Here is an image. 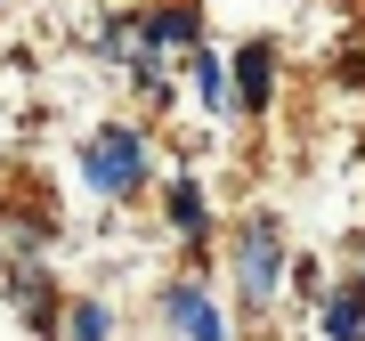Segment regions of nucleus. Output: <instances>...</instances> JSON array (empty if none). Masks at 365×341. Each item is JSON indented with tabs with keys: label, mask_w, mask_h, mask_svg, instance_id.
<instances>
[{
	"label": "nucleus",
	"mask_w": 365,
	"mask_h": 341,
	"mask_svg": "<svg viewBox=\"0 0 365 341\" xmlns=\"http://www.w3.org/2000/svg\"><path fill=\"white\" fill-rule=\"evenodd\" d=\"M235 292H244V309H268L284 292V220L268 203L235 220Z\"/></svg>",
	"instance_id": "f257e3e1"
},
{
	"label": "nucleus",
	"mask_w": 365,
	"mask_h": 341,
	"mask_svg": "<svg viewBox=\"0 0 365 341\" xmlns=\"http://www.w3.org/2000/svg\"><path fill=\"white\" fill-rule=\"evenodd\" d=\"M73 163H81V187H90V195H106V203H122V195H138V187H146V138L130 131V122L90 131Z\"/></svg>",
	"instance_id": "f03ea898"
},
{
	"label": "nucleus",
	"mask_w": 365,
	"mask_h": 341,
	"mask_svg": "<svg viewBox=\"0 0 365 341\" xmlns=\"http://www.w3.org/2000/svg\"><path fill=\"white\" fill-rule=\"evenodd\" d=\"M155 317H163V325L179 333V341H235V333H227V317H220V301H211V285H203V276H170V285L155 292Z\"/></svg>",
	"instance_id": "7ed1b4c3"
},
{
	"label": "nucleus",
	"mask_w": 365,
	"mask_h": 341,
	"mask_svg": "<svg viewBox=\"0 0 365 341\" xmlns=\"http://www.w3.org/2000/svg\"><path fill=\"white\" fill-rule=\"evenodd\" d=\"M227 81H235V106H244V114H268L276 106V41L252 33L244 49L227 57Z\"/></svg>",
	"instance_id": "20e7f679"
},
{
	"label": "nucleus",
	"mask_w": 365,
	"mask_h": 341,
	"mask_svg": "<svg viewBox=\"0 0 365 341\" xmlns=\"http://www.w3.org/2000/svg\"><path fill=\"white\" fill-rule=\"evenodd\" d=\"M130 25H138V49H146V57H163V49H187V57H195V49H203V16L187 9V0L146 9V16H130Z\"/></svg>",
	"instance_id": "39448f33"
},
{
	"label": "nucleus",
	"mask_w": 365,
	"mask_h": 341,
	"mask_svg": "<svg viewBox=\"0 0 365 341\" xmlns=\"http://www.w3.org/2000/svg\"><path fill=\"white\" fill-rule=\"evenodd\" d=\"M163 211H170V228H179L187 244H203V236H211V203H203V179H195V170H179V179H170Z\"/></svg>",
	"instance_id": "423d86ee"
},
{
	"label": "nucleus",
	"mask_w": 365,
	"mask_h": 341,
	"mask_svg": "<svg viewBox=\"0 0 365 341\" xmlns=\"http://www.w3.org/2000/svg\"><path fill=\"white\" fill-rule=\"evenodd\" d=\"M0 292H9L16 309H33V325L49 333V276H41L33 260H16V268H0Z\"/></svg>",
	"instance_id": "0eeeda50"
},
{
	"label": "nucleus",
	"mask_w": 365,
	"mask_h": 341,
	"mask_svg": "<svg viewBox=\"0 0 365 341\" xmlns=\"http://www.w3.org/2000/svg\"><path fill=\"white\" fill-rule=\"evenodd\" d=\"M187 73H195V98H203V114H235V81H227V66L211 49H195L187 57Z\"/></svg>",
	"instance_id": "6e6552de"
},
{
	"label": "nucleus",
	"mask_w": 365,
	"mask_h": 341,
	"mask_svg": "<svg viewBox=\"0 0 365 341\" xmlns=\"http://www.w3.org/2000/svg\"><path fill=\"white\" fill-rule=\"evenodd\" d=\"M325 341H365V301H357V285H341V292H325Z\"/></svg>",
	"instance_id": "1a4fd4ad"
},
{
	"label": "nucleus",
	"mask_w": 365,
	"mask_h": 341,
	"mask_svg": "<svg viewBox=\"0 0 365 341\" xmlns=\"http://www.w3.org/2000/svg\"><path fill=\"white\" fill-rule=\"evenodd\" d=\"M66 341H114V317H106V301H73V309H66Z\"/></svg>",
	"instance_id": "9d476101"
},
{
	"label": "nucleus",
	"mask_w": 365,
	"mask_h": 341,
	"mask_svg": "<svg viewBox=\"0 0 365 341\" xmlns=\"http://www.w3.org/2000/svg\"><path fill=\"white\" fill-rule=\"evenodd\" d=\"M349 285H357V301H365V276H349Z\"/></svg>",
	"instance_id": "9b49d317"
}]
</instances>
